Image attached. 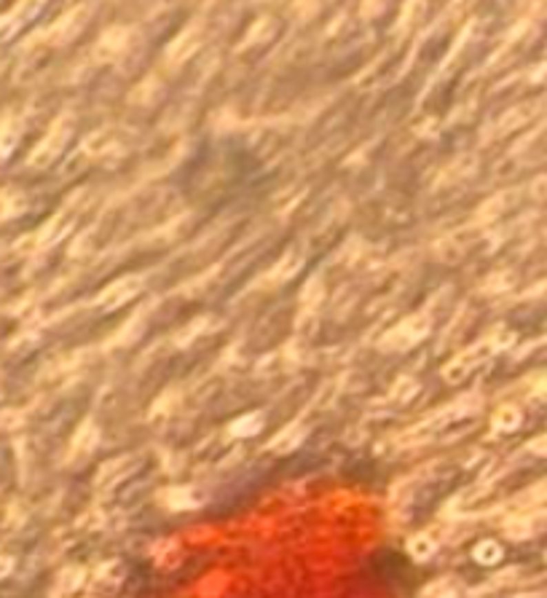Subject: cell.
<instances>
[{"label":"cell","mask_w":547,"mask_h":598,"mask_svg":"<svg viewBox=\"0 0 547 598\" xmlns=\"http://www.w3.org/2000/svg\"><path fill=\"white\" fill-rule=\"evenodd\" d=\"M426 317H411V320H405V322L395 327L386 338H384V347L386 349H408V347H413L419 338L426 336Z\"/></svg>","instance_id":"1"},{"label":"cell","mask_w":547,"mask_h":598,"mask_svg":"<svg viewBox=\"0 0 547 598\" xmlns=\"http://www.w3.org/2000/svg\"><path fill=\"white\" fill-rule=\"evenodd\" d=\"M140 276H126V279H121V282H116V285H110L105 293H102L100 298H97V303L100 306H105V309H116V306H121L126 298H132L137 290H140Z\"/></svg>","instance_id":"2"},{"label":"cell","mask_w":547,"mask_h":598,"mask_svg":"<svg viewBox=\"0 0 547 598\" xmlns=\"http://www.w3.org/2000/svg\"><path fill=\"white\" fill-rule=\"evenodd\" d=\"M435 550H437V537H432L429 531H419V534H413L411 539H408V553L413 555V558H429V555H435Z\"/></svg>","instance_id":"3"},{"label":"cell","mask_w":547,"mask_h":598,"mask_svg":"<svg viewBox=\"0 0 547 598\" xmlns=\"http://www.w3.org/2000/svg\"><path fill=\"white\" fill-rule=\"evenodd\" d=\"M300 437H303V429H300V426H296V424H293V426H285L271 443H269V448L276 451V453H287V451H293L298 446Z\"/></svg>","instance_id":"4"},{"label":"cell","mask_w":547,"mask_h":598,"mask_svg":"<svg viewBox=\"0 0 547 598\" xmlns=\"http://www.w3.org/2000/svg\"><path fill=\"white\" fill-rule=\"evenodd\" d=\"M97 440H100L97 426H94V424H86V426L78 432V437H75V453H89V451L97 446Z\"/></svg>","instance_id":"5"},{"label":"cell","mask_w":547,"mask_h":598,"mask_svg":"<svg viewBox=\"0 0 547 598\" xmlns=\"http://www.w3.org/2000/svg\"><path fill=\"white\" fill-rule=\"evenodd\" d=\"M521 424V411L518 408H513V405H504V408H499V413L494 416V426L497 429H515Z\"/></svg>","instance_id":"6"},{"label":"cell","mask_w":547,"mask_h":598,"mask_svg":"<svg viewBox=\"0 0 547 598\" xmlns=\"http://www.w3.org/2000/svg\"><path fill=\"white\" fill-rule=\"evenodd\" d=\"M126 470V462L124 459H116V462H110V464H105L100 470V477H97V486H113Z\"/></svg>","instance_id":"7"},{"label":"cell","mask_w":547,"mask_h":598,"mask_svg":"<svg viewBox=\"0 0 547 598\" xmlns=\"http://www.w3.org/2000/svg\"><path fill=\"white\" fill-rule=\"evenodd\" d=\"M475 558H477L480 564H497L499 558H502V548H499V542H494V539L480 542V545L475 548Z\"/></svg>","instance_id":"8"},{"label":"cell","mask_w":547,"mask_h":598,"mask_svg":"<svg viewBox=\"0 0 547 598\" xmlns=\"http://www.w3.org/2000/svg\"><path fill=\"white\" fill-rule=\"evenodd\" d=\"M258 429H260V416H258V413H255V416H245V419L231 424V435H234V437H245V435H252V432H258Z\"/></svg>","instance_id":"9"}]
</instances>
